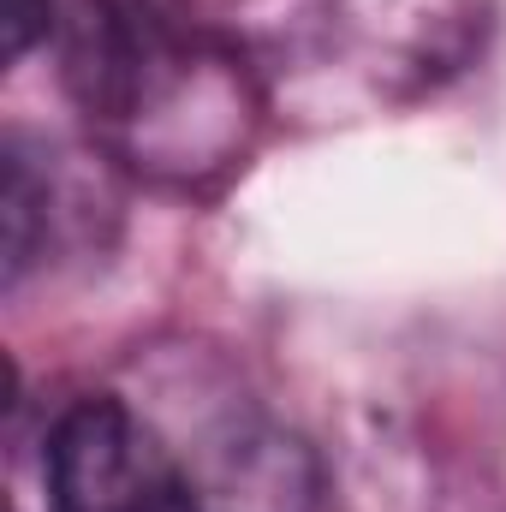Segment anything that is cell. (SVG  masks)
Here are the masks:
<instances>
[{
	"mask_svg": "<svg viewBox=\"0 0 506 512\" xmlns=\"http://www.w3.org/2000/svg\"><path fill=\"white\" fill-rule=\"evenodd\" d=\"M54 512H197L179 459L120 399H84L66 411L48 447Z\"/></svg>",
	"mask_w": 506,
	"mask_h": 512,
	"instance_id": "1",
	"label": "cell"
},
{
	"mask_svg": "<svg viewBox=\"0 0 506 512\" xmlns=\"http://www.w3.org/2000/svg\"><path fill=\"white\" fill-rule=\"evenodd\" d=\"M48 24V0H12V18H6V48L12 54H24L30 48V36Z\"/></svg>",
	"mask_w": 506,
	"mask_h": 512,
	"instance_id": "2",
	"label": "cell"
}]
</instances>
